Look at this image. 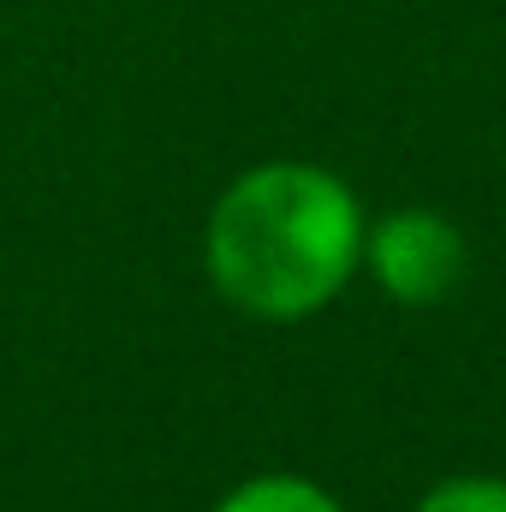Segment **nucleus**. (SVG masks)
Returning <instances> with one entry per match:
<instances>
[{
	"label": "nucleus",
	"instance_id": "obj_1",
	"mask_svg": "<svg viewBox=\"0 0 506 512\" xmlns=\"http://www.w3.org/2000/svg\"><path fill=\"white\" fill-rule=\"evenodd\" d=\"M203 262L233 310L310 322L364 268V203L316 161H262L215 197Z\"/></svg>",
	"mask_w": 506,
	"mask_h": 512
},
{
	"label": "nucleus",
	"instance_id": "obj_2",
	"mask_svg": "<svg viewBox=\"0 0 506 512\" xmlns=\"http://www.w3.org/2000/svg\"><path fill=\"white\" fill-rule=\"evenodd\" d=\"M364 268L405 310L447 304L465 280V233L435 209H399L381 227H364Z\"/></svg>",
	"mask_w": 506,
	"mask_h": 512
},
{
	"label": "nucleus",
	"instance_id": "obj_3",
	"mask_svg": "<svg viewBox=\"0 0 506 512\" xmlns=\"http://www.w3.org/2000/svg\"><path fill=\"white\" fill-rule=\"evenodd\" d=\"M215 512H346L322 483L310 477H292V471H268V477H251L239 489H227Z\"/></svg>",
	"mask_w": 506,
	"mask_h": 512
},
{
	"label": "nucleus",
	"instance_id": "obj_4",
	"mask_svg": "<svg viewBox=\"0 0 506 512\" xmlns=\"http://www.w3.org/2000/svg\"><path fill=\"white\" fill-rule=\"evenodd\" d=\"M417 512H506V477H447L417 501Z\"/></svg>",
	"mask_w": 506,
	"mask_h": 512
}]
</instances>
